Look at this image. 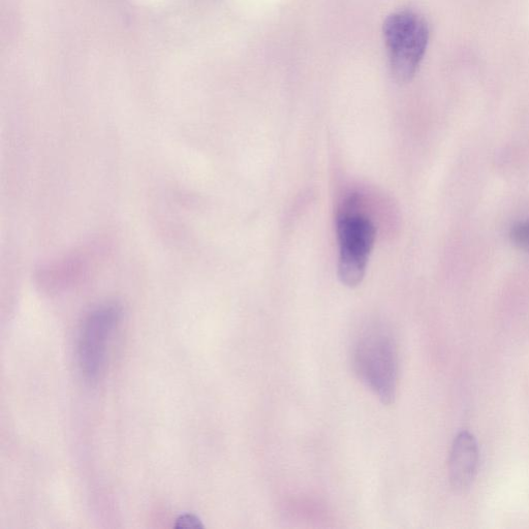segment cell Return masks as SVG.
<instances>
[{
    "mask_svg": "<svg viewBox=\"0 0 529 529\" xmlns=\"http://www.w3.org/2000/svg\"><path fill=\"white\" fill-rule=\"evenodd\" d=\"M353 367L359 380L384 404L394 402L398 380V354L392 333L370 326L360 333L353 348Z\"/></svg>",
    "mask_w": 529,
    "mask_h": 529,
    "instance_id": "6da1fadb",
    "label": "cell"
},
{
    "mask_svg": "<svg viewBox=\"0 0 529 529\" xmlns=\"http://www.w3.org/2000/svg\"><path fill=\"white\" fill-rule=\"evenodd\" d=\"M357 203L358 198L351 197L337 219L338 277L349 288L362 283L377 235L375 225L356 211Z\"/></svg>",
    "mask_w": 529,
    "mask_h": 529,
    "instance_id": "7a4b0ae2",
    "label": "cell"
},
{
    "mask_svg": "<svg viewBox=\"0 0 529 529\" xmlns=\"http://www.w3.org/2000/svg\"><path fill=\"white\" fill-rule=\"evenodd\" d=\"M384 37L394 78L402 83L410 81L427 49L429 29L426 21L413 12L395 13L384 23Z\"/></svg>",
    "mask_w": 529,
    "mask_h": 529,
    "instance_id": "3957f363",
    "label": "cell"
},
{
    "mask_svg": "<svg viewBox=\"0 0 529 529\" xmlns=\"http://www.w3.org/2000/svg\"><path fill=\"white\" fill-rule=\"evenodd\" d=\"M119 319L120 309L105 305L93 310L85 320L79 340V362L86 380L95 382L99 379Z\"/></svg>",
    "mask_w": 529,
    "mask_h": 529,
    "instance_id": "277c9868",
    "label": "cell"
},
{
    "mask_svg": "<svg viewBox=\"0 0 529 529\" xmlns=\"http://www.w3.org/2000/svg\"><path fill=\"white\" fill-rule=\"evenodd\" d=\"M479 465L478 445L469 432L456 438L450 456V479L454 487H468L477 474Z\"/></svg>",
    "mask_w": 529,
    "mask_h": 529,
    "instance_id": "5b68a950",
    "label": "cell"
},
{
    "mask_svg": "<svg viewBox=\"0 0 529 529\" xmlns=\"http://www.w3.org/2000/svg\"><path fill=\"white\" fill-rule=\"evenodd\" d=\"M512 243L524 252H529V220L514 225L510 232Z\"/></svg>",
    "mask_w": 529,
    "mask_h": 529,
    "instance_id": "8992f818",
    "label": "cell"
},
{
    "mask_svg": "<svg viewBox=\"0 0 529 529\" xmlns=\"http://www.w3.org/2000/svg\"><path fill=\"white\" fill-rule=\"evenodd\" d=\"M175 526L177 528L184 529H199L204 527L202 521L197 516L192 514L181 515L177 519Z\"/></svg>",
    "mask_w": 529,
    "mask_h": 529,
    "instance_id": "52a82bcc",
    "label": "cell"
},
{
    "mask_svg": "<svg viewBox=\"0 0 529 529\" xmlns=\"http://www.w3.org/2000/svg\"><path fill=\"white\" fill-rule=\"evenodd\" d=\"M129 2L137 7L154 9L165 5L168 0H129Z\"/></svg>",
    "mask_w": 529,
    "mask_h": 529,
    "instance_id": "ba28073f",
    "label": "cell"
}]
</instances>
